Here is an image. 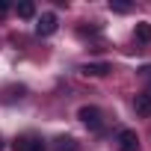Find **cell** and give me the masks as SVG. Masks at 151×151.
<instances>
[{
  "label": "cell",
  "mask_w": 151,
  "mask_h": 151,
  "mask_svg": "<svg viewBox=\"0 0 151 151\" xmlns=\"http://www.w3.org/2000/svg\"><path fill=\"white\" fill-rule=\"evenodd\" d=\"M53 151H80V145H77L74 136H56L53 139Z\"/></svg>",
  "instance_id": "cell-7"
},
{
  "label": "cell",
  "mask_w": 151,
  "mask_h": 151,
  "mask_svg": "<svg viewBox=\"0 0 151 151\" xmlns=\"http://www.w3.org/2000/svg\"><path fill=\"white\" fill-rule=\"evenodd\" d=\"M80 71L86 74V77H104V74H110V65L107 62H86Z\"/></svg>",
  "instance_id": "cell-6"
},
{
  "label": "cell",
  "mask_w": 151,
  "mask_h": 151,
  "mask_svg": "<svg viewBox=\"0 0 151 151\" xmlns=\"http://www.w3.org/2000/svg\"><path fill=\"white\" fill-rule=\"evenodd\" d=\"M9 12V3H6V0H0V15H6Z\"/></svg>",
  "instance_id": "cell-11"
},
{
  "label": "cell",
  "mask_w": 151,
  "mask_h": 151,
  "mask_svg": "<svg viewBox=\"0 0 151 151\" xmlns=\"http://www.w3.org/2000/svg\"><path fill=\"white\" fill-rule=\"evenodd\" d=\"M56 27H59L56 15H53V12H45V15L39 18V24H36V33H39V36H53Z\"/></svg>",
  "instance_id": "cell-4"
},
{
  "label": "cell",
  "mask_w": 151,
  "mask_h": 151,
  "mask_svg": "<svg viewBox=\"0 0 151 151\" xmlns=\"http://www.w3.org/2000/svg\"><path fill=\"white\" fill-rule=\"evenodd\" d=\"M0 148H3V139H0Z\"/></svg>",
  "instance_id": "cell-12"
},
{
  "label": "cell",
  "mask_w": 151,
  "mask_h": 151,
  "mask_svg": "<svg viewBox=\"0 0 151 151\" xmlns=\"http://www.w3.org/2000/svg\"><path fill=\"white\" fill-rule=\"evenodd\" d=\"M116 142H119V151H139V136H136V130H119V136H116Z\"/></svg>",
  "instance_id": "cell-2"
},
{
  "label": "cell",
  "mask_w": 151,
  "mask_h": 151,
  "mask_svg": "<svg viewBox=\"0 0 151 151\" xmlns=\"http://www.w3.org/2000/svg\"><path fill=\"white\" fill-rule=\"evenodd\" d=\"M136 42H139V45H145V47L151 45V24H145V21H139V24H136Z\"/></svg>",
  "instance_id": "cell-8"
},
{
  "label": "cell",
  "mask_w": 151,
  "mask_h": 151,
  "mask_svg": "<svg viewBox=\"0 0 151 151\" xmlns=\"http://www.w3.org/2000/svg\"><path fill=\"white\" fill-rule=\"evenodd\" d=\"M12 148H15V151H45V142H42L39 136L27 133V136H18V139L12 142Z\"/></svg>",
  "instance_id": "cell-3"
},
{
  "label": "cell",
  "mask_w": 151,
  "mask_h": 151,
  "mask_svg": "<svg viewBox=\"0 0 151 151\" xmlns=\"http://www.w3.org/2000/svg\"><path fill=\"white\" fill-rule=\"evenodd\" d=\"M110 9L119 12V15H124V12H130V3H124V0H110Z\"/></svg>",
  "instance_id": "cell-10"
},
{
  "label": "cell",
  "mask_w": 151,
  "mask_h": 151,
  "mask_svg": "<svg viewBox=\"0 0 151 151\" xmlns=\"http://www.w3.org/2000/svg\"><path fill=\"white\" fill-rule=\"evenodd\" d=\"M77 119H80L89 130H101V124H104V116H101V110H98V107H80Z\"/></svg>",
  "instance_id": "cell-1"
},
{
  "label": "cell",
  "mask_w": 151,
  "mask_h": 151,
  "mask_svg": "<svg viewBox=\"0 0 151 151\" xmlns=\"http://www.w3.org/2000/svg\"><path fill=\"white\" fill-rule=\"evenodd\" d=\"M15 9H18V15H21V18H33V15H36V6L30 3V0H24V3H18Z\"/></svg>",
  "instance_id": "cell-9"
},
{
  "label": "cell",
  "mask_w": 151,
  "mask_h": 151,
  "mask_svg": "<svg viewBox=\"0 0 151 151\" xmlns=\"http://www.w3.org/2000/svg\"><path fill=\"white\" fill-rule=\"evenodd\" d=\"M133 110H136L139 119H151V95L148 92H139L133 98Z\"/></svg>",
  "instance_id": "cell-5"
}]
</instances>
